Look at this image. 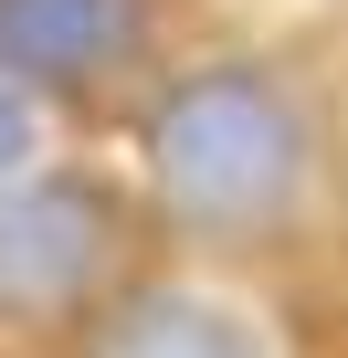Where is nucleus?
<instances>
[{"mask_svg":"<svg viewBox=\"0 0 348 358\" xmlns=\"http://www.w3.org/2000/svg\"><path fill=\"white\" fill-rule=\"evenodd\" d=\"M148 169H158V201L190 232H264L306 179V127L264 74L222 64V74H190L158 106Z\"/></svg>","mask_w":348,"mask_h":358,"instance_id":"nucleus-1","label":"nucleus"},{"mask_svg":"<svg viewBox=\"0 0 348 358\" xmlns=\"http://www.w3.org/2000/svg\"><path fill=\"white\" fill-rule=\"evenodd\" d=\"M106 264V201L85 190V179H43V190L0 201V306H74Z\"/></svg>","mask_w":348,"mask_h":358,"instance_id":"nucleus-2","label":"nucleus"},{"mask_svg":"<svg viewBox=\"0 0 348 358\" xmlns=\"http://www.w3.org/2000/svg\"><path fill=\"white\" fill-rule=\"evenodd\" d=\"M137 43V0H0V74H95Z\"/></svg>","mask_w":348,"mask_h":358,"instance_id":"nucleus-3","label":"nucleus"},{"mask_svg":"<svg viewBox=\"0 0 348 358\" xmlns=\"http://www.w3.org/2000/svg\"><path fill=\"white\" fill-rule=\"evenodd\" d=\"M95 358H264L253 327L211 295H180V285H148L127 295L106 327H95Z\"/></svg>","mask_w":348,"mask_h":358,"instance_id":"nucleus-4","label":"nucleus"},{"mask_svg":"<svg viewBox=\"0 0 348 358\" xmlns=\"http://www.w3.org/2000/svg\"><path fill=\"white\" fill-rule=\"evenodd\" d=\"M22 158H32V106H22V95H0V179H11Z\"/></svg>","mask_w":348,"mask_h":358,"instance_id":"nucleus-5","label":"nucleus"}]
</instances>
